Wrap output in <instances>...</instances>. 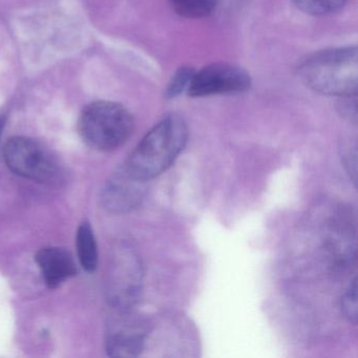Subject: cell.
Segmentation results:
<instances>
[{
	"label": "cell",
	"mask_w": 358,
	"mask_h": 358,
	"mask_svg": "<svg viewBox=\"0 0 358 358\" xmlns=\"http://www.w3.org/2000/svg\"><path fill=\"white\" fill-rule=\"evenodd\" d=\"M188 129L178 115H169L155 125L135 148L125 171L136 179L148 182L166 171L185 148Z\"/></svg>",
	"instance_id": "cell-1"
},
{
	"label": "cell",
	"mask_w": 358,
	"mask_h": 358,
	"mask_svg": "<svg viewBox=\"0 0 358 358\" xmlns=\"http://www.w3.org/2000/svg\"><path fill=\"white\" fill-rule=\"evenodd\" d=\"M299 76L312 91L322 95L355 97L358 89L356 47L327 50L299 64Z\"/></svg>",
	"instance_id": "cell-2"
},
{
	"label": "cell",
	"mask_w": 358,
	"mask_h": 358,
	"mask_svg": "<svg viewBox=\"0 0 358 358\" xmlns=\"http://www.w3.org/2000/svg\"><path fill=\"white\" fill-rule=\"evenodd\" d=\"M135 121L127 108L116 102L97 101L81 112L78 131L93 150L110 152L122 146L133 134Z\"/></svg>",
	"instance_id": "cell-3"
},
{
	"label": "cell",
	"mask_w": 358,
	"mask_h": 358,
	"mask_svg": "<svg viewBox=\"0 0 358 358\" xmlns=\"http://www.w3.org/2000/svg\"><path fill=\"white\" fill-rule=\"evenodd\" d=\"M3 158L10 171L38 183H52L59 175L55 159L38 142L14 137L6 143Z\"/></svg>",
	"instance_id": "cell-4"
},
{
	"label": "cell",
	"mask_w": 358,
	"mask_h": 358,
	"mask_svg": "<svg viewBox=\"0 0 358 358\" xmlns=\"http://www.w3.org/2000/svg\"><path fill=\"white\" fill-rule=\"evenodd\" d=\"M250 87V75L244 69L226 62H215L194 72L186 93L189 97L202 98L244 93Z\"/></svg>",
	"instance_id": "cell-5"
},
{
	"label": "cell",
	"mask_w": 358,
	"mask_h": 358,
	"mask_svg": "<svg viewBox=\"0 0 358 358\" xmlns=\"http://www.w3.org/2000/svg\"><path fill=\"white\" fill-rule=\"evenodd\" d=\"M114 274L113 301L121 311L129 310L139 299L143 285V269L138 255L124 248L117 259Z\"/></svg>",
	"instance_id": "cell-6"
},
{
	"label": "cell",
	"mask_w": 358,
	"mask_h": 358,
	"mask_svg": "<svg viewBox=\"0 0 358 358\" xmlns=\"http://www.w3.org/2000/svg\"><path fill=\"white\" fill-rule=\"evenodd\" d=\"M150 326L129 314L121 316L108 333L106 349L113 357H137L145 347Z\"/></svg>",
	"instance_id": "cell-7"
},
{
	"label": "cell",
	"mask_w": 358,
	"mask_h": 358,
	"mask_svg": "<svg viewBox=\"0 0 358 358\" xmlns=\"http://www.w3.org/2000/svg\"><path fill=\"white\" fill-rule=\"evenodd\" d=\"M146 183L131 177L123 167L106 185L104 205L108 210L117 213H129L137 208L145 196Z\"/></svg>",
	"instance_id": "cell-8"
},
{
	"label": "cell",
	"mask_w": 358,
	"mask_h": 358,
	"mask_svg": "<svg viewBox=\"0 0 358 358\" xmlns=\"http://www.w3.org/2000/svg\"><path fill=\"white\" fill-rule=\"evenodd\" d=\"M324 249L331 269L338 272L349 269L356 259L355 228L345 219L335 220L327 236Z\"/></svg>",
	"instance_id": "cell-9"
},
{
	"label": "cell",
	"mask_w": 358,
	"mask_h": 358,
	"mask_svg": "<svg viewBox=\"0 0 358 358\" xmlns=\"http://www.w3.org/2000/svg\"><path fill=\"white\" fill-rule=\"evenodd\" d=\"M36 262L41 268L43 280L50 288L66 282L76 274V264L68 250L59 247L43 248L36 255Z\"/></svg>",
	"instance_id": "cell-10"
},
{
	"label": "cell",
	"mask_w": 358,
	"mask_h": 358,
	"mask_svg": "<svg viewBox=\"0 0 358 358\" xmlns=\"http://www.w3.org/2000/svg\"><path fill=\"white\" fill-rule=\"evenodd\" d=\"M77 250L81 266L87 271H95L98 265V250L95 236L89 223H83L77 232Z\"/></svg>",
	"instance_id": "cell-11"
},
{
	"label": "cell",
	"mask_w": 358,
	"mask_h": 358,
	"mask_svg": "<svg viewBox=\"0 0 358 358\" xmlns=\"http://www.w3.org/2000/svg\"><path fill=\"white\" fill-rule=\"evenodd\" d=\"M176 13L185 18H203L219 8L217 0H169Z\"/></svg>",
	"instance_id": "cell-12"
},
{
	"label": "cell",
	"mask_w": 358,
	"mask_h": 358,
	"mask_svg": "<svg viewBox=\"0 0 358 358\" xmlns=\"http://www.w3.org/2000/svg\"><path fill=\"white\" fill-rule=\"evenodd\" d=\"M295 7L314 16L328 15L345 7L348 0H291Z\"/></svg>",
	"instance_id": "cell-13"
},
{
	"label": "cell",
	"mask_w": 358,
	"mask_h": 358,
	"mask_svg": "<svg viewBox=\"0 0 358 358\" xmlns=\"http://www.w3.org/2000/svg\"><path fill=\"white\" fill-rule=\"evenodd\" d=\"M196 71L190 66H182L171 77L166 91H165V97L167 99H175L179 97L184 92H187L190 81L194 76Z\"/></svg>",
	"instance_id": "cell-14"
},
{
	"label": "cell",
	"mask_w": 358,
	"mask_h": 358,
	"mask_svg": "<svg viewBox=\"0 0 358 358\" xmlns=\"http://www.w3.org/2000/svg\"><path fill=\"white\" fill-rule=\"evenodd\" d=\"M339 306H341V311L343 317H345L348 322H351V324H357V278H355L352 280L347 290L341 295Z\"/></svg>",
	"instance_id": "cell-15"
},
{
	"label": "cell",
	"mask_w": 358,
	"mask_h": 358,
	"mask_svg": "<svg viewBox=\"0 0 358 358\" xmlns=\"http://www.w3.org/2000/svg\"><path fill=\"white\" fill-rule=\"evenodd\" d=\"M341 156L348 175L356 185L357 183V145H356V142L354 141L352 143L350 141L341 144Z\"/></svg>",
	"instance_id": "cell-16"
},
{
	"label": "cell",
	"mask_w": 358,
	"mask_h": 358,
	"mask_svg": "<svg viewBox=\"0 0 358 358\" xmlns=\"http://www.w3.org/2000/svg\"><path fill=\"white\" fill-rule=\"evenodd\" d=\"M219 1V8H226V9H234V8L240 7L246 0H217Z\"/></svg>",
	"instance_id": "cell-17"
},
{
	"label": "cell",
	"mask_w": 358,
	"mask_h": 358,
	"mask_svg": "<svg viewBox=\"0 0 358 358\" xmlns=\"http://www.w3.org/2000/svg\"><path fill=\"white\" fill-rule=\"evenodd\" d=\"M3 120H1V119H0V135H1V129H3Z\"/></svg>",
	"instance_id": "cell-18"
}]
</instances>
